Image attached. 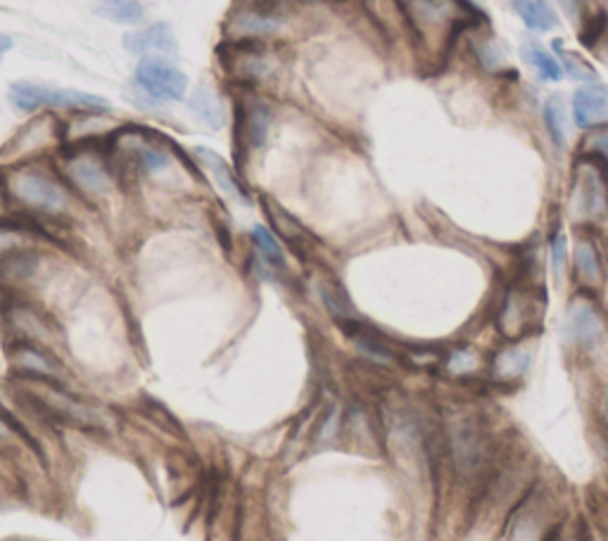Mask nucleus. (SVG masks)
Wrapping results in <instances>:
<instances>
[{"instance_id": "33", "label": "nucleus", "mask_w": 608, "mask_h": 541, "mask_svg": "<svg viewBox=\"0 0 608 541\" xmlns=\"http://www.w3.org/2000/svg\"><path fill=\"white\" fill-rule=\"evenodd\" d=\"M319 292H321L323 304H326V309L331 311L333 316H338L340 321H352L354 309H352L350 299H347V295H345V290L338 288L335 283H321Z\"/></svg>"}, {"instance_id": "20", "label": "nucleus", "mask_w": 608, "mask_h": 541, "mask_svg": "<svg viewBox=\"0 0 608 541\" xmlns=\"http://www.w3.org/2000/svg\"><path fill=\"white\" fill-rule=\"evenodd\" d=\"M36 451L34 437L10 409L0 404V461L19 463Z\"/></svg>"}, {"instance_id": "21", "label": "nucleus", "mask_w": 608, "mask_h": 541, "mask_svg": "<svg viewBox=\"0 0 608 541\" xmlns=\"http://www.w3.org/2000/svg\"><path fill=\"white\" fill-rule=\"evenodd\" d=\"M452 456L456 468L464 473H475L483 461V435L473 420L461 418L452 425Z\"/></svg>"}, {"instance_id": "10", "label": "nucleus", "mask_w": 608, "mask_h": 541, "mask_svg": "<svg viewBox=\"0 0 608 541\" xmlns=\"http://www.w3.org/2000/svg\"><path fill=\"white\" fill-rule=\"evenodd\" d=\"M65 145V129L62 117L53 112L31 114L27 124L8 138V143L0 148V167L3 164L34 162V159H53Z\"/></svg>"}, {"instance_id": "26", "label": "nucleus", "mask_w": 608, "mask_h": 541, "mask_svg": "<svg viewBox=\"0 0 608 541\" xmlns=\"http://www.w3.org/2000/svg\"><path fill=\"white\" fill-rule=\"evenodd\" d=\"M93 12L112 24L136 27V24L143 22L145 5L141 0H95Z\"/></svg>"}, {"instance_id": "15", "label": "nucleus", "mask_w": 608, "mask_h": 541, "mask_svg": "<svg viewBox=\"0 0 608 541\" xmlns=\"http://www.w3.org/2000/svg\"><path fill=\"white\" fill-rule=\"evenodd\" d=\"M190 157H193V162L198 164L200 171H205V174L212 178V183L219 188L221 195L243 207L252 205L250 193H247L243 181H240L231 164H228L219 152L198 145V148H190Z\"/></svg>"}, {"instance_id": "9", "label": "nucleus", "mask_w": 608, "mask_h": 541, "mask_svg": "<svg viewBox=\"0 0 608 541\" xmlns=\"http://www.w3.org/2000/svg\"><path fill=\"white\" fill-rule=\"evenodd\" d=\"M5 361L19 383L76 385L79 380L67 354L31 342H5Z\"/></svg>"}, {"instance_id": "24", "label": "nucleus", "mask_w": 608, "mask_h": 541, "mask_svg": "<svg viewBox=\"0 0 608 541\" xmlns=\"http://www.w3.org/2000/svg\"><path fill=\"white\" fill-rule=\"evenodd\" d=\"M566 333L568 340H573L575 345H594L604 333V323H601L597 309L592 304L578 299L568 311Z\"/></svg>"}, {"instance_id": "31", "label": "nucleus", "mask_w": 608, "mask_h": 541, "mask_svg": "<svg viewBox=\"0 0 608 541\" xmlns=\"http://www.w3.org/2000/svg\"><path fill=\"white\" fill-rule=\"evenodd\" d=\"M523 57L528 60V65L535 69L537 74L542 76L544 81H561L563 79V69L556 57L549 53L547 48H542L540 43L528 41L523 43Z\"/></svg>"}, {"instance_id": "3", "label": "nucleus", "mask_w": 608, "mask_h": 541, "mask_svg": "<svg viewBox=\"0 0 608 541\" xmlns=\"http://www.w3.org/2000/svg\"><path fill=\"white\" fill-rule=\"evenodd\" d=\"M57 171L74 190L93 216L119 214L131 200L117 164L107 150V143H74L62 145V150L53 157Z\"/></svg>"}, {"instance_id": "4", "label": "nucleus", "mask_w": 608, "mask_h": 541, "mask_svg": "<svg viewBox=\"0 0 608 541\" xmlns=\"http://www.w3.org/2000/svg\"><path fill=\"white\" fill-rule=\"evenodd\" d=\"M418 55L440 62L461 34L483 24L471 0H397Z\"/></svg>"}, {"instance_id": "8", "label": "nucleus", "mask_w": 608, "mask_h": 541, "mask_svg": "<svg viewBox=\"0 0 608 541\" xmlns=\"http://www.w3.org/2000/svg\"><path fill=\"white\" fill-rule=\"evenodd\" d=\"M8 103L12 110L24 114L53 112L60 117L86 110H110V103L103 95L79 91V88L36 84V81H12L8 86Z\"/></svg>"}, {"instance_id": "12", "label": "nucleus", "mask_w": 608, "mask_h": 541, "mask_svg": "<svg viewBox=\"0 0 608 541\" xmlns=\"http://www.w3.org/2000/svg\"><path fill=\"white\" fill-rule=\"evenodd\" d=\"M133 88L160 105H176L186 103L190 81L171 57L143 55L133 67Z\"/></svg>"}, {"instance_id": "1", "label": "nucleus", "mask_w": 608, "mask_h": 541, "mask_svg": "<svg viewBox=\"0 0 608 541\" xmlns=\"http://www.w3.org/2000/svg\"><path fill=\"white\" fill-rule=\"evenodd\" d=\"M0 190L10 214L46 228L55 240H60V233L84 226V221L93 216L57 171L53 159L3 164Z\"/></svg>"}, {"instance_id": "28", "label": "nucleus", "mask_w": 608, "mask_h": 541, "mask_svg": "<svg viewBox=\"0 0 608 541\" xmlns=\"http://www.w3.org/2000/svg\"><path fill=\"white\" fill-rule=\"evenodd\" d=\"M516 15L523 19V24L532 31H551L559 24V17L547 0H511Z\"/></svg>"}, {"instance_id": "43", "label": "nucleus", "mask_w": 608, "mask_h": 541, "mask_svg": "<svg viewBox=\"0 0 608 541\" xmlns=\"http://www.w3.org/2000/svg\"><path fill=\"white\" fill-rule=\"evenodd\" d=\"M606 53H608V38H606Z\"/></svg>"}, {"instance_id": "14", "label": "nucleus", "mask_w": 608, "mask_h": 541, "mask_svg": "<svg viewBox=\"0 0 608 541\" xmlns=\"http://www.w3.org/2000/svg\"><path fill=\"white\" fill-rule=\"evenodd\" d=\"M575 202L587 216H599L608 209V171L601 155H585L580 159Z\"/></svg>"}, {"instance_id": "35", "label": "nucleus", "mask_w": 608, "mask_h": 541, "mask_svg": "<svg viewBox=\"0 0 608 541\" xmlns=\"http://www.w3.org/2000/svg\"><path fill=\"white\" fill-rule=\"evenodd\" d=\"M473 55H475V60L483 65V69H487V72H497V69H502L506 62L502 50H499L497 43L490 41V38H480V41H475Z\"/></svg>"}, {"instance_id": "39", "label": "nucleus", "mask_w": 608, "mask_h": 541, "mask_svg": "<svg viewBox=\"0 0 608 541\" xmlns=\"http://www.w3.org/2000/svg\"><path fill=\"white\" fill-rule=\"evenodd\" d=\"M475 364H478V359H475L473 352H466V349H461V352H456L452 359H449V366H452L454 373L473 371Z\"/></svg>"}, {"instance_id": "38", "label": "nucleus", "mask_w": 608, "mask_h": 541, "mask_svg": "<svg viewBox=\"0 0 608 541\" xmlns=\"http://www.w3.org/2000/svg\"><path fill=\"white\" fill-rule=\"evenodd\" d=\"M551 262H554V273L561 278L566 271V240L561 233H556L551 240Z\"/></svg>"}, {"instance_id": "41", "label": "nucleus", "mask_w": 608, "mask_h": 541, "mask_svg": "<svg viewBox=\"0 0 608 541\" xmlns=\"http://www.w3.org/2000/svg\"><path fill=\"white\" fill-rule=\"evenodd\" d=\"M283 5H321L328 3V0H281Z\"/></svg>"}, {"instance_id": "29", "label": "nucleus", "mask_w": 608, "mask_h": 541, "mask_svg": "<svg viewBox=\"0 0 608 541\" xmlns=\"http://www.w3.org/2000/svg\"><path fill=\"white\" fill-rule=\"evenodd\" d=\"M575 273H578V280L587 288H597L601 283V259L599 250L594 247L592 240L582 238L575 245Z\"/></svg>"}, {"instance_id": "32", "label": "nucleus", "mask_w": 608, "mask_h": 541, "mask_svg": "<svg viewBox=\"0 0 608 541\" xmlns=\"http://www.w3.org/2000/svg\"><path fill=\"white\" fill-rule=\"evenodd\" d=\"M544 124H547L551 140L563 148L568 143V114L561 98H556V95H551L547 103H544Z\"/></svg>"}, {"instance_id": "7", "label": "nucleus", "mask_w": 608, "mask_h": 541, "mask_svg": "<svg viewBox=\"0 0 608 541\" xmlns=\"http://www.w3.org/2000/svg\"><path fill=\"white\" fill-rule=\"evenodd\" d=\"M217 53L226 79L240 91L259 93L274 84L283 69L281 55L271 48V43H221Z\"/></svg>"}, {"instance_id": "6", "label": "nucleus", "mask_w": 608, "mask_h": 541, "mask_svg": "<svg viewBox=\"0 0 608 541\" xmlns=\"http://www.w3.org/2000/svg\"><path fill=\"white\" fill-rule=\"evenodd\" d=\"M0 328L5 342H31L67 354L65 326L60 316L31 297H0Z\"/></svg>"}, {"instance_id": "42", "label": "nucleus", "mask_w": 608, "mask_h": 541, "mask_svg": "<svg viewBox=\"0 0 608 541\" xmlns=\"http://www.w3.org/2000/svg\"><path fill=\"white\" fill-rule=\"evenodd\" d=\"M597 152H599V155H608V133H606V136L597 138Z\"/></svg>"}, {"instance_id": "36", "label": "nucleus", "mask_w": 608, "mask_h": 541, "mask_svg": "<svg viewBox=\"0 0 608 541\" xmlns=\"http://www.w3.org/2000/svg\"><path fill=\"white\" fill-rule=\"evenodd\" d=\"M530 366V352H523V349H509V352L499 354L497 359V371L504 375V378H516L528 371Z\"/></svg>"}, {"instance_id": "11", "label": "nucleus", "mask_w": 608, "mask_h": 541, "mask_svg": "<svg viewBox=\"0 0 608 541\" xmlns=\"http://www.w3.org/2000/svg\"><path fill=\"white\" fill-rule=\"evenodd\" d=\"M285 27L281 0H240L224 19V43H269Z\"/></svg>"}, {"instance_id": "16", "label": "nucleus", "mask_w": 608, "mask_h": 541, "mask_svg": "<svg viewBox=\"0 0 608 541\" xmlns=\"http://www.w3.org/2000/svg\"><path fill=\"white\" fill-rule=\"evenodd\" d=\"M119 126H122V122H117L110 110H86L62 117L65 145L107 143Z\"/></svg>"}, {"instance_id": "18", "label": "nucleus", "mask_w": 608, "mask_h": 541, "mask_svg": "<svg viewBox=\"0 0 608 541\" xmlns=\"http://www.w3.org/2000/svg\"><path fill=\"white\" fill-rule=\"evenodd\" d=\"M38 243H60V240H55L46 228L31 224V221L22 219V216L15 214L0 216V259H5L12 252L24 250V247Z\"/></svg>"}, {"instance_id": "17", "label": "nucleus", "mask_w": 608, "mask_h": 541, "mask_svg": "<svg viewBox=\"0 0 608 541\" xmlns=\"http://www.w3.org/2000/svg\"><path fill=\"white\" fill-rule=\"evenodd\" d=\"M122 46L126 53L131 55H162V57H176L179 55V38L176 31L171 29L167 22H152L148 27L133 29L129 34H124Z\"/></svg>"}, {"instance_id": "30", "label": "nucleus", "mask_w": 608, "mask_h": 541, "mask_svg": "<svg viewBox=\"0 0 608 541\" xmlns=\"http://www.w3.org/2000/svg\"><path fill=\"white\" fill-rule=\"evenodd\" d=\"M262 205H264V214L269 216L271 226H274V231L281 235V238L290 240V243H302V240H307V231H304V226L285 212L281 205H276V202L269 200V197H264Z\"/></svg>"}, {"instance_id": "25", "label": "nucleus", "mask_w": 608, "mask_h": 541, "mask_svg": "<svg viewBox=\"0 0 608 541\" xmlns=\"http://www.w3.org/2000/svg\"><path fill=\"white\" fill-rule=\"evenodd\" d=\"M250 240H252V247H255L257 262L264 271H269V273L285 271V254H283L281 243L276 240L274 231H269V228L262 224H255L250 231Z\"/></svg>"}, {"instance_id": "23", "label": "nucleus", "mask_w": 608, "mask_h": 541, "mask_svg": "<svg viewBox=\"0 0 608 541\" xmlns=\"http://www.w3.org/2000/svg\"><path fill=\"white\" fill-rule=\"evenodd\" d=\"M186 105L190 114H193L195 119L202 126H207L209 131H221L226 124V107L224 100H221V95L217 93V88L209 86L207 81H202L193 88V91H188Z\"/></svg>"}, {"instance_id": "37", "label": "nucleus", "mask_w": 608, "mask_h": 541, "mask_svg": "<svg viewBox=\"0 0 608 541\" xmlns=\"http://www.w3.org/2000/svg\"><path fill=\"white\" fill-rule=\"evenodd\" d=\"M354 345L364 356H369L373 361H383V364H390L392 354L390 349L383 345V342L378 340V337H373L371 333H354Z\"/></svg>"}, {"instance_id": "27", "label": "nucleus", "mask_w": 608, "mask_h": 541, "mask_svg": "<svg viewBox=\"0 0 608 541\" xmlns=\"http://www.w3.org/2000/svg\"><path fill=\"white\" fill-rule=\"evenodd\" d=\"M361 5H364L366 15L373 19V24L390 38L407 31V24H404V15L402 10H399L397 0H361Z\"/></svg>"}, {"instance_id": "13", "label": "nucleus", "mask_w": 608, "mask_h": 541, "mask_svg": "<svg viewBox=\"0 0 608 541\" xmlns=\"http://www.w3.org/2000/svg\"><path fill=\"white\" fill-rule=\"evenodd\" d=\"M271 122H274V112L262 95L240 91L236 100V136H233L240 162H245L250 152L264 148L269 140Z\"/></svg>"}, {"instance_id": "40", "label": "nucleus", "mask_w": 608, "mask_h": 541, "mask_svg": "<svg viewBox=\"0 0 608 541\" xmlns=\"http://www.w3.org/2000/svg\"><path fill=\"white\" fill-rule=\"evenodd\" d=\"M12 48H15V41H12L8 34H3V31H0V62L5 60V55H8Z\"/></svg>"}, {"instance_id": "22", "label": "nucleus", "mask_w": 608, "mask_h": 541, "mask_svg": "<svg viewBox=\"0 0 608 541\" xmlns=\"http://www.w3.org/2000/svg\"><path fill=\"white\" fill-rule=\"evenodd\" d=\"M573 114L580 129H597L608 124V86L589 84L573 95Z\"/></svg>"}, {"instance_id": "2", "label": "nucleus", "mask_w": 608, "mask_h": 541, "mask_svg": "<svg viewBox=\"0 0 608 541\" xmlns=\"http://www.w3.org/2000/svg\"><path fill=\"white\" fill-rule=\"evenodd\" d=\"M107 150L133 197V188L174 190L179 176H198L193 157L176 148L169 138L148 126L122 124L107 140Z\"/></svg>"}, {"instance_id": "34", "label": "nucleus", "mask_w": 608, "mask_h": 541, "mask_svg": "<svg viewBox=\"0 0 608 541\" xmlns=\"http://www.w3.org/2000/svg\"><path fill=\"white\" fill-rule=\"evenodd\" d=\"M554 48H556V53H559L563 74L573 76V79H578V81H594V79H597V74H594V67L589 65V62L582 60L580 55L570 53V50L563 48L559 41H556Z\"/></svg>"}, {"instance_id": "19", "label": "nucleus", "mask_w": 608, "mask_h": 541, "mask_svg": "<svg viewBox=\"0 0 608 541\" xmlns=\"http://www.w3.org/2000/svg\"><path fill=\"white\" fill-rule=\"evenodd\" d=\"M540 321V302L528 290H511L499 314V328L504 335L518 337Z\"/></svg>"}, {"instance_id": "5", "label": "nucleus", "mask_w": 608, "mask_h": 541, "mask_svg": "<svg viewBox=\"0 0 608 541\" xmlns=\"http://www.w3.org/2000/svg\"><path fill=\"white\" fill-rule=\"evenodd\" d=\"M19 394L53 423L67 425L79 432H91V435H107V432L117 430L114 428L117 416L110 406L76 390V385L19 383Z\"/></svg>"}]
</instances>
